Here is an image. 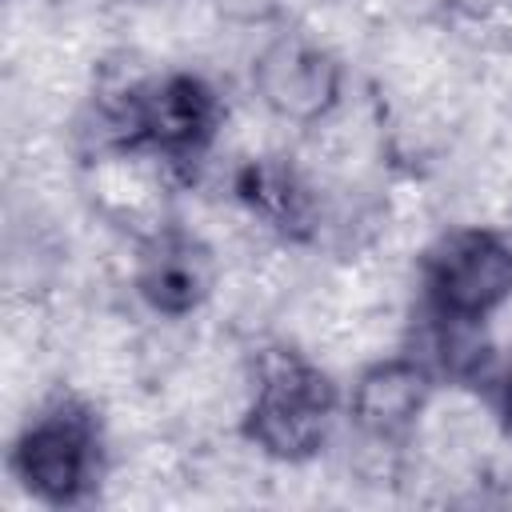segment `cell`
<instances>
[{
  "instance_id": "cell-8",
  "label": "cell",
  "mask_w": 512,
  "mask_h": 512,
  "mask_svg": "<svg viewBox=\"0 0 512 512\" xmlns=\"http://www.w3.org/2000/svg\"><path fill=\"white\" fill-rule=\"evenodd\" d=\"M228 192L252 224L284 244H312L320 236L324 196L316 180L284 152L244 156L228 176Z\"/></svg>"
},
{
  "instance_id": "cell-2",
  "label": "cell",
  "mask_w": 512,
  "mask_h": 512,
  "mask_svg": "<svg viewBox=\"0 0 512 512\" xmlns=\"http://www.w3.org/2000/svg\"><path fill=\"white\" fill-rule=\"evenodd\" d=\"M228 124V100L196 68H164L128 84L108 104V144L116 152L192 172L208 160Z\"/></svg>"
},
{
  "instance_id": "cell-9",
  "label": "cell",
  "mask_w": 512,
  "mask_h": 512,
  "mask_svg": "<svg viewBox=\"0 0 512 512\" xmlns=\"http://www.w3.org/2000/svg\"><path fill=\"white\" fill-rule=\"evenodd\" d=\"M480 392H484V400L492 408V420L500 424L504 440H512V348L496 352V360H492Z\"/></svg>"
},
{
  "instance_id": "cell-3",
  "label": "cell",
  "mask_w": 512,
  "mask_h": 512,
  "mask_svg": "<svg viewBox=\"0 0 512 512\" xmlns=\"http://www.w3.org/2000/svg\"><path fill=\"white\" fill-rule=\"evenodd\" d=\"M4 468L40 508H84L108 476V428L80 392H56L8 440Z\"/></svg>"
},
{
  "instance_id": "cell-7",
  "label": "cell",
  "mask_w": 512,
  "mask_h": 512,
  "mask_svg": "<svg viewBox=\"0 0 512 512\" xmlns=\"http://www.w3.org/2000/svg\"><path fill=\"white\" fill-rule=\"evenodd\" d=\"M440 388V376L412 348L384 352L344 384V420L360 440L396 448L416 436Z\"/></svg>"
},
{
  "instance_id": "cell-1",
  "label": "cell",
  "mask_w": 512,
  "mask_h": 512,
  "mask_svg": "<svg viewBox=\"0 0 512 512\" xmlns=\"http://www.w3.org/2000/svg\"><path fill=\"white\" fill-rule=\"evenodd\" d=\"M344 420V384L296 348H264L252 364V384L236 420L240 440L280 468L320 460Z\"/></svg>"
},
{
  "instance_id": "cell-4",
  "label": "cell",
  "mask_w": 512,
  "mask_h": 512,
  "mask_svg": "<svg viewBox=\"0 0 512 512\" xmlns=\"http://www.w3.org/2000/svg\"><path fill=\"white\" fill-rule=\"evenodd\" d=\"M512 304V236L492 224L444 228L416 264V312L488 328Z\"/></svg>"
},
{
  "instance_id": "cell-5",
  "label": "cell",
  "mask_w": 512,
  "mask_h": 512,
  "mask_svg": "<svg viewBox=\"0 0 512 512\" xmlns=\"http://www.w3.org/2000/svg\"><path fill=\"white\" fill-rule=\"evenodd\" d=\"M248 88L272 120L288 128H320L344 108L348 68L312 32L284 28L256 48Z\"/></svg>"
},
{
  "instance_id": "cell-6",
  "label": "cell",
  "mask_w": 512,
  "mask_h": 512,
  "mask_svg": "<svg viewBox=\"0 0 512 512\" xmlns=\"http://www.w3.org/2000/svg\"><path fill=\"white\" fill-rule=\"evenodd\" d=\"M128 280L148 316L192 320L220 288V256L200 232L164 220L136 240Z\"/></svg>"
}]
</instances>
